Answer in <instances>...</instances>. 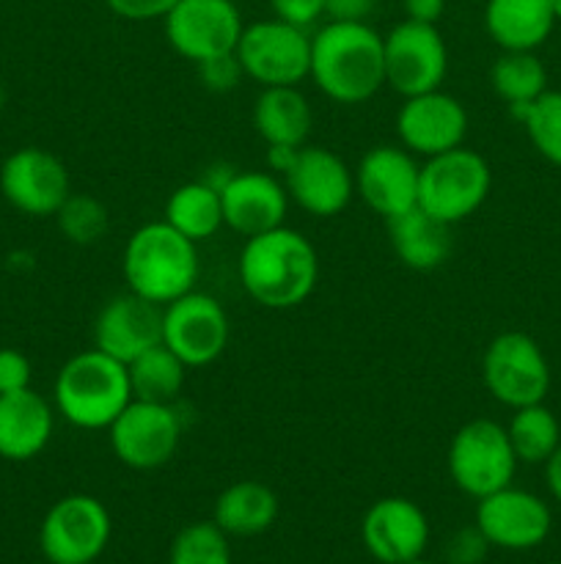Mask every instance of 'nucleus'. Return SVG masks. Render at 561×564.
<instances>
[{
    "label": "nucleus",
    "mask_w": 561,
    "mask_h": 564,
    "mask_svg": "<svg viewBox=\"0 0 561 564\" xmlns=\"http://www.w3.org/2000/svg\"><path fill=\"white\" fill-rule=\"evenodd\" d=\"M308 77L333 102H366L385 86L383 36L369 22L328 20L311 36Z\"/></svg>",
    "instance_id": "2"
},
{
    "label": "nucleus",
    "mask_w": 561,
    "mask_h": 564,
    "mask_svg": "<svg viewBox=\"0 0 561 564\" xmlns=\"http://www.w3.org/2000/svg\"><path fill=\"white\" fill-rule=\"evenodd\" d=\"M402 11H405V20L438 25L446 11V0H402Z\"/></svg>",
    "instance_id": "40"
},
{
    "label": "nucleus",
    "mask_w": 561,
    "mask_h": 564,
    "mask_svg": "<svg viewBox=\"0 0 561 564\" xmlns=\"http://www.w3.org/2000/svg\"><path fill=\"white\" fill-rule=\"evenodd\" d=\"M179 0H105L116 17L127 22H148V20H165Z\"/></svg>",
    "instance_id": "38"
},
{
    "label": "nucleus",
    "mask_w": 561,
    "mask_h": 564,
    "mask_svg": "<svg viewBox=\"0 0 561 564\" xmlns=\"http://www.w3.org/2000/svg\"><path fill=\"white\" fill-rule=\"evenodd\" d=\"M237 61L262 88L300 86L311 72V36L284 20H258L242 28Z\"/></svg>",
    "instance_id": "7"
},
{
    "label": "nucleus",
    "mask_w": 561,
    "mask_h": 564,
    "mask_svg": "<svg viewBox=\"0 0 561 564\" xmlns=\"http://www.w3.org/2000/svg\"><path fill=\"white\" fill-rule=\"evenodd\" d=\"M490 549L493 545L487 543V538L473 523V527H465L451 534L449 543H446V560H449V564H482Z\"/></svg>",
    "instance_id": "35"
},
{
    "label": "nucleus",
    "mask_w": 561,
    "mask_h": 564,
    "mask_svg": "<svg viewBox=\"0 0 561 564\" xmlns=\"http://www.w3.org/2000/svg\"><path fill=\"white\" fill-rule=\"evenodd\" d=\"M3 105H6V86L3 80H0V110H3Z\"/></svg>",
    "instance_id": "44"
},
{
    "label": "nucleus",
    "mask_w": 561,
    "mask_h": 564,
    "mask_svg": "<svg viewBox=\"0 0 561 564\" xmlns=\"http://www.w3.org/2000/svg\"><path fill=\"white\" fill-rule=\"evenodd\" d=\"M482 380L495 402L517 411L544 402L550 391V364L537 339L522 330H506L484 350Z\"/></svg>",
    "instance_id": "8"
},
{
    "label": "nucleus",
    "mask_w": 561,
    "mask_h": 564,
    "mask_svg": "<svg viewBox=\"0 0 561 564\" xmlns=\"http://www.w3.org/2000/svg\"><path fill=\"white\" fill-rule=\"evenodd\" d=\"M297 149H300V147H267V165H270V174L284 176V174H286V169H289V165L295 163Z\"/></svg>",
    "instance_id": "41"
},
{
    "label": "nucleus",
    "mask_w": 561,
    "mask_h": 564,
    "mask_svg": "<svg viewBox=\"0 0 561 564\" xmlns=\"http://www.w3.org/2000/svg\"><path fill=\"white\" fill-rule=\"evenodd\" d=\"M544 482H548L550 496L561 505V444L559 449L548 457V463H544Z\"/></svg>",
    "instance_id": "42"
},
{
    "label": "nucleus",
    "mask_w": 561,
    "mask_h": 564,
    "mask_svg": "<svg viewBox=\"0 0 561 564\" xmlns=\"http://www.w3.org/2000/svg\"><path fill=\"white\" fill-rule=\"evenodd\" d=\"M229 540L215 521L190 523L170 543L168 564H234Z\"/></svg>",
    "instance_id": "32"
},
{
    "label": "nucleus",
    "mask_w": 561,
    "mask_h": 564,
    "mask_svg": "<svg viewBox=\"0 0 561 564\" xmlns=\"http://www.w3.org/2000/svg\"><path fill=\"white\" fill-rule=\"evenodd\" d=\"M556 17L550 0H487L484 31L501 50L534 53L553 33Z\"/></svg>",
    "instance_id": "25"
},
{
    "label": "nucleus",
    "mask_w": 561,
    "mask_h": 564,
    "mask_svg": "<svg viewBox=\"0 0 561 564\" xmlns=\"http://www.w3.org/2000/svg\"><path fill=\"white\" fill-rule=\"evenodd\" d=\"M416 154L405 147H374L361 158L355 174V193L380 218H394L418 207Z\"/></svg>",
    "instance_id": "19"
},
{
    "label": "nucleus",
    "mask_w": 561,
    "mask_h": 564,
    "mask_svg": "<svg viewBox=\"0 0 561 564\" xmlns=\"http://www.w3.org/2000/svg\"><path fill=\"white\" fill-rule=\"evenodd\" d=\"M198 77H201L204 88L212 94H229L240 86V80L245 77L242 72L240 61H237V53H226V55H215V58L201 61L196 64Z\"/></svg>",
    "instance_id": "34"
},
{
    "label": "nucleus",
    "mask_w": 561,
    "mask_h": 564,
    "mask_svg": "<svg viewBox=\"0 0 561 564\" xmlns=\"http://www.w3.org/2000/svg\"><path fill=\"white\" fill-rule=\"evenodd\" d=\"M127 290L148 303L168 306L176 297L196 290L198 251L196 242L174 229L168 220H152L132 231L124 246Z\"/></svg>",
    "instance_id": "3"
},
{
    "label": "nucleus",
    "mask_w": 561,
    "mask_h": 564,
    "mask_svg": "<svg viewBox=\"0 0 561 564\" xmlns=\"http://www.w3.org/2000/svg\"><path fill=\"white\" fill-rule=\"evenodd\" d=\"M163 341V306L135 292H121L99 308L94 319V347L121 364H130Z\"/></svg>",
    "instance_id": "20"
},
{
    "label": "nucleus",
    "mask_w": 561,
    "mask_h": 564,
    "mask_svg": "<svg viewBox=\"0 0 561 564\" xmlns=\"http://www.w3.org/2000/svg\"><path fill=\"white\" fill-rule=\"evenodd\" d=\"M110 449L132 471H154L170 463L182 441V419L174 405L132 400L108 427Z\"/></svg>",
    "instance_id": "11"
},
{
    "label": "nucleus",
    "mask_w": 561,
    "mask_h": 564,
    "mask_svg": "<svg viewBox=\"0 0 561 564\" xmlns=\"http://www.w3.org/2000/svg\"><path fill=\"white\" fill-rule=\"evenodd\" d=\"M405 564H432V562H427V560H424V556H418V560H413V562H405Z\"/></svg>",
    "instance_id": "45"
},
{
    "label": "nucleus",
    "mask_w": 561,
    "mask_h": 564,
    "mask_svg": "<svg viewBox=\"0 0 561 564\" xmlns=\"http://www.w3.org/2000/svg\"><path fill=\"white\" fill-rule=\"evenodd\" d=\"M113 534L110 512L97 496L72 494L55 501L38 527V549L50 564H94Z\"/></svg>",
    "instance_id": "9"
},
{
    "label": "nucleus",
    "mask_w": 561,
    "mask_h": 564,
    "mask_svg": "<svg viewBox=\"0 0 561 564\" xmlns=\"http://www.w3.org/2000/svg\"><path fill=\"white\" fill-rule=\"evenodd\" d=\"M163 25L170 47L182 58L201 64L215 55L234 53L245 22L234 0H179L165 14Z\"/></svg>",
    "instance_id": "13"
},
{
    "label": "nucleus",
    "mask_w": 561,
    "mask_h": 564,
    "mask_svg": "<svg viewBox=\"0 0 561 564\" xmlns=\"http://www.w3.org/2000/svg\"><path fill=\"white\" fill-rule=\"evenodd\" d=\"M385 224H388L391 248L405 268L427 273V270L443 268L446 259L451 257V248H454L451 226L429 215L427 209L413 207Z\"/></svg>",
    "instance_id": "23"
},
{
    "label": "nucleus",
    "mask_w": 561,
    "mask_h": 564,
    "mask_svg": "<svg viewBox=\"0 0 561 564\" xmlns=\"http://www.w3.org/2000/svg\"><path fill=\"white\" fill-rule=\"evenodd\" d=\"M289 202L314 218H333L344 213L355 196V174L344 160L324 147H300L295 163L280 176Z\"/></svg>",
    "instance_id": "16"
},
{
    "label": "nucleus",
    "mask_w": 561,
    "mask_h": 564,
    "mask_svg": "<svg viewBox=\"0 0 561 564\" xmlns=\"http://www.w3.org/2000/svg\"><path fill=\"white\" fill-rule=\"evenodd\" d=\"M229 314L218 297L190 290L163 306V345L187 364V369L207 367L223 356L229 345Z\"/></svg>",
    "instance_id": "12"
},
{
    "label": "nucleus",
    "mask_w": 561,
    "mask_h": 564,
    "mask_svg": "<svg viewBox=\"0 0 561 564\" xmlns=\"http://www.w3.org/2000/svg\"><path fill=\"white\" fill-rule=\"evenodd\" d=\"M55 413L77 430H108L132 402L127 364L91 347L58 369L53 389Z\"/></svg>",
    "instance_id": "4"
},
{
    "label": "nucleus",
    "mask_w": 561,
    "mask_h": 564,
    "mask_svg": "<svg viewBox=\"0 0 561 564\" xmlns=\"http://www.w3.org/2000/svg\"><path fill=\"white\" fill-rule=\"evenodd\" d=\"M517 466L520 463L512 449L506 427L493 419H473L462 424L446 452L451 482L476 501L512 485Z\"/></svg>",
    "instance_id": "6"
},
{
    "label": "nucleus",
    "mask_w": 561,
    "mask_h": 564,
    "mask_svg": "<svg viewBox=\"0 0 561 564\" xmlns=\"http://www.w3.org/2000/svg\"><path fill=\"white\" fill-rule=\"evenodd\" d=\"M220 204H223V224L248 240L284 226L289 213V193L280 176L270 171H237L220 191Z\"/></svg>",
    "instance_id": "21"
},
{
    "label": "nucleus",
    "mask_w": 561,
    "mask_h": 564,
    "mask_svg": "<svg viewBox=\"0 0 561 564\" xmlns=\"http://www.w3.org/2000/svg\"><path fill=\"white\" fill-rule=\"evenodd\" d=\"M278 496L258 479H240L215 499L212 521L229 538H256L278 521Z\"/></svg>",
    "instance_id": "26"
},
{
    "label": "nucleus",
    "mask_w": 561,
    "mask_h": 564,
    "mask_svg": "<svg viewBox=\"0 0 561 564\" xmlns=\"http://www.w3.org/2000/svg\"><path fill=\"white\" fill-rule=\"evenodd\" d=\"M58 229L72 246H94L110 229V213L91 193H69L61 209L55 213Z\"/></svg>",
    "instance_id": "33"
},
{
    "label": "nucleus",
    "mask_w": 561,
    "mask_h": 564,
    "mask_svg": "<svg viewBox=\"0 0 561 564\" xmlns=\"http://www.w3.org/2000/svg\"><path fill=\"white\" fill-rule=\"evenodd\" d=\"M237 268L248 297L275 312L306 303L319 281L317 248L286 224L248 237Z\"/></svg>",
    "instance_id": "1"
},
{
    "label": "nucleus",
    "mask_w": 561,
    "mask_h": 564,
    "mask_svg": "<svg viewBox=\"0 0 561 564\" xmlns=\"http://www.w3.org/2000/svg\"><path fill=\"white\" fill-rule=\"evenodd\" d=\"M94 564H97V562H94Z\"/></svg>",
    "instance_id": "46"
},
{
    "label": "nucleus",
    "mask_w": 561,
    "mask_h": 564,
    "mask_svg": "<svg viewBox=\"0 0 561 564\" xmlns=\"http://www.w3.org/2000/svg\"><path fill=\"white\" fill-rule=\"evenodd\" d=\"M31 361L14 347H0V394L31 389Z\"/></svg>",
    "instance_id": "36"
},
{
    "label": "nucleus",
    "mask_w": 561,
    "mask_h": 564,
    "mask_svg": "<svg viewBox=\"0 0 561 564\" xmlns=\"http://www.w3.org/2000/svg\"><path fill=\"white\" fill-rule=\"evenodd\" d=\"M267 3L275 20L306 28V31L324 17V0H267Z\"/></svg>",
    "instance_id": "37"
},
{
    "label": "nucleus",
    "mask_w": 561,
    "mask_h": 564,
    "mask_svg": "<svg viewBox=\"0 0 561 564\" xmlns=\"http://www.w3.org/2000/svg\"><path fill=\"white\" fill-rule=\"evenodd\" d=\"M550 9H553L556 22H561V0H550Z\"/></svg>",
    "instance_id": "43"
},
{
    "label": "nucleus",
    "mask_w": 561,
    "mask_h": 564,
    "mask_svg": "<svg viewBox=\"0 0 561 564\" xmlns=\"http://www.w3.org/2000/svg\"><path fill=\"white\" fill-rule=\"evenodd\" d=\"M476 527L493 549L531 551L548 540L553 516L537 494L506 485L479 499Z\"/></svg>",
    "instance_id": "15"
},
{
    "label": "nucleus",
    "mask_w": 561,
    "mask_h": 564,
    "mask_svg": "<svg viewBox=\"0 0 561 564\" xmlns=\"http://www.w3.org/2000/svg\"><path fill=\"white\" fill-rule=\"evenodd\" d=\"M361 543L380 564H405L424 556L429 545V518L405 496L377 499L361 521Z\"/></svg>",
    "instance_id": "18"
},
{
    "label": "nucleus",
    "mask_w": 561,
    "mask_h": 564,
    "mask_svg": "<svg viewBox=\"0 0 561 564\" xmlns=\"http://www.w3.org/2000/svg\"><path fill=\"white\" fill-rule=\"evenodd\" d=\"M490 86L495 97L504 99L509 108L528 105L548 91V69L537 53L526 50H504L490 66Z\"/></svg>",
    "instance_id": "30"
},
{
    "label": "nucleus",
    "mask_w": 561,
    "mask_h": 564,
    "mask_svg": "<svg viewBox=\"0 0 561 564\" xmlns=\"http://www.w3.org/2000/svg\"><path fill=\"white\" fill-rule=\"evenodd\" d=\"M314 110L297 86L262 88L253 102V130L267 147H306Z\"/></svg>",
    "instance_id": "24"
},
{
    "label": "nucleus",
    "mask_w": 561,
    "mask_h": 564,
    "mask_svg": "<svg viewBox=\"0 0 561 564\" xmlns=\"http://www.w3.org/2000/svg\"><path fill=\"white\" fill-rule=\"evenodd\" d=\"M506 435L515 449L517 463H528V466H544L548 457L559 449L561 444V424L544 402L537 405L517 408L512 413L509 424H506Z\"/></svg>",
    "instance_id": "29"
},
{
    "label": "nucleus",
    "mask_w": 561,
    "mask_h": 564,
    "mask_svg": "<svg viewBox=\"0 0 561 564\" xmlns=\"http://www.w3.org/2000/svg\"><path fill=\"white\" fill-rule=\"evenodd\" d=\"M127 375H130L132 400L174 405L185 389L187 364L160 341L138 358H132L127 364Z\"/></svg>",
    "instance_id": "28"
},
{
    "label": "nucleus",
    "mask_w": 561,
    "mask_h": 564,
    "mask_svg": "<svg viewBox=\"0 0 561 564\" xmlns=\"http://www.w3.org/2000/svg\"><path fill=\"white\" fill-rule=\"evenodd\" d=\"M396 135L416 158H435L465 143L468 110L443 88L405 97L396 113Z\"/></svg>",
    "instance_id": "17"
},
{
    "label": "nucleus",
    "mask_w": 561,
    "mask_h": 564,
    "mask_svg": "<svg viewBox=\"0 0 561 564\" xmlns=\"http://www.w3.org/2000/svg\"><path fill=\"white\" fill-rule=\"evenodd\" d=\"M512 116L526 127L528 141L550 165L561 169V91L539 94L534 102L509 108Z\"/></svg>",
    "instance_id": "31"
},
{
    "label": "nucleus",
    "mask_w": 561,
    "mask_h": 564,
    "mask_svg": "<svg viewBox=\"0 0 561 564\" xmlns=\"http://www.w3.org/2000/svg\"><path fill=\"white\" fill-rule=\"evenodd\" d=\"M0 193L16 213L50 218L69 198L72 180L66 165L53 152L22 147L0 165Z\"/></svg>",
    "instance_id": "14"
},
{
    "label": "nucleus",
    "mask_w": 561,
    "mask_h": 564,
    "mask_svg": "<svg viewBox=\"0 0 561 564\" xmlns=\"http://www.w3.org/2000/svg\"><path fill=\"white\" fill-rule=\"evenodd\" d=\"M490 187H493L490 163L462 143L424 160L418 171V207L454 226L482 209Z\"/></svg>",
    "instance_id": "5"
},
{
    "label": "nucleus",
    "mask_w": 561,
    "mask_h": 564,
    "mask_svg": "<svg viewBox=\"0 0 561 564\" xmlns=\"http://www.w3.org/2000/svg\"><path fill=\"white\" fill-rule=\"evenodd\" d=\"M163 220H168L179 235L187 240L198 242L215 237V231L223 224V204H220V191H215L209 182L196 180L176 187L165 202Z\"/></svg>",
    "instance_id": "27"
},
{
    "label": "nucleus",
    "mask_w": 561,
    "mask_h": 564,
    "mask_svg": "<svg viewBox=\"0 0 561 564\" xmlns=\"http://www.w3.org/2000/svg\"><path fill=\"white\" fill-rule=\"evenodd\" d=\"M55 430V408L33 389L0 394V457L28 463L47 449Z\"/></svg>",
    "instance_id": "22"
},
{
    "label": "nucleus",
    "mask_w": 561,
    "mask_h": 564,
    "mask_svg": "<svg viewBox=\"0 0 561 564\" xmlns=\"http://www.w3.org/2000/svg\"><path fill=\"white\" fill-rule=\"evenodd\" d=\"M385 86L402 99L435 91L449 72V47L438 25L402 20L383 36Z\"/></svg>",
    "instance_id": "10"
},
{
    "label": "nucleus",
    "mask_w": 561,
    "mask_h": 564,
    "mask_svg": "<svg viewBox=\"0 0 561 564\" xmlns=\"http://www.w3.org/2000/svg\"><path fill=\"white\" fill-rule=\"evenodd\" d=\"M380 0H324V17L336 22H369Z\"/></svg>",
    "instance_id": "39"
}]
</instances>
